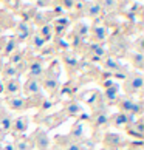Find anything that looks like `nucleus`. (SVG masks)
<instances>
[{
  "instance_id": "nucleus-20",
  "label": "nucleus",
  "mask_w": 144,
  "mask_h": 150,
  "mask_svg": "<svg viewBox=\"0 0 144 150\" xmlns=\"http://www.w3.org/2000/svg\"><path fill=\"white\" fill-rule=\"evenodd\" d=\"M42 85H43V88H45L47 91L53 93V91L59 87V81L54 79V77H50V76L45 74V77H43V81H42Z\"/></svg>"
},
{
  "instance_id": "nucleus-13",
  "label": "nucleus",
  "mask_w": 144,
  "mask_h": 150,
  "mask_svg": "<svg viewBox=\"0 0 144 150\" xmlns=\"http://www.w3.org/2000/svg\"><path fill=\"white\" fill-rule=\"evenodd\" d=\"M16 36H17V39L20 42L26 40L30 36H31V31H30V26L25 23V22H20V23L17 25V28H16Z\"/></svg>"
},
{
  "instance_id": "nucleus-22",
  "label": "nucleus",
  "mask_w": 144,
  "mask_h": 150,
  "mask_svg": "<svg viewBox=\"0 0 144 150\" xmlns=\"http://www.w3.org/2000/svg\"><path fill=\"white\" fill-rule=\"evenodd\" d=\"M64 62H65V65H67V68H68V74H70V71H71V73H74V70L77 67V59L73 56V54L65 53L64 54Z\"/></svg>"
},
{
  "instance_id": "nucleus-28",
  "label": "nucleus",
  "mask_w": 144,
  "mask_h": 150,
  "mask_svg": "<svg viewBox=\"0 0 144 150\" xmlns=\"http://www.w3.org/2000/svg\"><path fill=\"white\" fill-rule=\"evenodd\" d=\"M47 76H50V77H54V79H57L59 77V74H60V70H59V64H57V60H53V64H51V67L47 70V73H45Z\"/></svg>"
},
{
  "instance_id": "nucleus-3",
  "label": "nucleus",
  "mask_w": 144,
  "mask_h": 150,
  "mask_svg": "<svg viewBox=\"0 0 144 150\" xmlns=\"http://www.w3.org/2000/svg\"><path fill=\"white\" fill-rule=\"evenodd\" d=\"M34 147H37V150H48L50 147V139H48V135L42 129H37L34 133V138H31Z\"/></svg>"
},
{
  "instance_id": "nucleus-2",
  "label": "nucleus",
  "mask_w": 144,
  "mask_h": 150,
  "mask_svg": "<svg viewBox=\"0 0 144 150\" xmlns=\"http://www.w3.org/2000/svg\"><path fill=\"white\" fill-rule=\"evenodd\" d=\"M109 122H112V125L115 127H127V125H130V124H133L135 122V116L133 115H130V113H116L113 115L112 118L109 119Z\"/></svg>"
},
{
  "instance_id": "nucleus-38",
  "label": "nucleus",
  "mask_w": 144,
  "mask_h": 150,
  "mask_svg": "<svg viewBox=\"0 0 144 150\" xmlns=\"http://www.w3.org/2000/svg\"><path fill=\"white\" fill-rule=\"evenodd\" d=\"M54 14H62V9H60V6H57L56 9H54Z\"/></svg>"
},
{
  "instance_id": "nucleus-4",
  "label": "nucleus",
  "mask_w": 144,
  "mask_h": 150,
  "mask_svg": "<svg viewBox=\"0 0 144 150\" xmlns=\"http://www.w3.org/2000/svg\"><path fill=\"white\" fill-rule=\"evenodd\" d=\"M6 105L11 110H25L30 107L28 101L25 98H20V96H11L6 98Z\"/></svg>"
},
{
  "instance_id": "nucleus-34",
  "label": "nucleus",
  "mask_w": 144,
  "mask_h": 150,
  "mask_svg": "<svg viewBox=\"0 0 144 150\" xmlns=\"http://www.w3.org/2000/svg\"><path fill=\"white\" fill-rule=\"evenodd\" d=\"M65 150H85V149L82 147V146H81L79 142H71L70 146H68L67 149H65Z\"/></svg>"
},
{
  "instance_id": "nucleus-17",
  "label": "nucleus",
  "mask_w": 144,
  "mask_h": 150,
  "mask_svg": "<svg viewBox=\"0 0 144 150\" xmlns=\"http://www.w3.org/2000/svg\"><path fill=\"white\" fill-rule=\"evenodd\" d=\"M30 43H31V48L34 50V51H40V50L45 47V42H43V39L39 36V33H31V36H30Z\"/></svg>"
},
{
  "instance_id": "nucleus-18",
  "label": "nucleus",
  "mask_w": 144,
  "mask_h": 150,
  "mask_svg": "<svg viewBox=\"0 0 144 150\" xmlns=\"http://www.w3.org/2000/svg\"><path fill=\"white\" fill-rule=\"evenodd\" d=\"M11 127H13V116L8 113H2L0 115V130L6 133L11 130Z\"/></svg>"
},
{
  "instance_id": "nucleus-37",
  "label": "nucleus",
  "mask_w": 144,
  "mask_h": 150,
  "mask_svg": "<svg viewBox=\"0 0 144 150\" xmlns=\"http://www.w3.org/2000/svg\"><path fill=\"white\" fill-rule=\"evenodd\" d=\"M0 150H16V149H14V144L13 142H8V144L0 146Z\"/></svg>"
},
{
  "instance_id": "nucleus-12",
  "label": "nucleus",
  "mask_w": 144,
  "mask_h": 150,
  "mask_svg": "<svg viewBox=\"0 0 144 150\" xmlns=\"http://www.w3.org/2000/svg\"><path fill=\"white\" fill-rule=\"evenodd\" d=\"M84 138V129H82V122L76 121L74 125L70 130V139H73V142H79Z\"/></svg>"
},
{
  "instance_id": "nucleus-1",
  "label": "nucleus",
  "mask_w": 144,
  "mask_h": 150,
  "mask_svg": "<svg viewBox=\"0 0 144 150\" xmlns=\"http://www.w3.org/2000/svg\"><path fill=\"white\" fill-rule=\"evenodd\" d=\"M144 85V77L141 73H132L126 77V84H124V90L127 94H135L140 93L143 90Z\"/></svg>"
},
{
  "instance_id": "nucleus-10",
  "label": "nucleus",
  "mask_w": 144,
  "mask_h": 150,
  "mask_svg": "<svg viewBox=\"0 0 144 150\" xmlns=\"http://www.w3.org/2000/svg\"><path fill=\"white\" fill-rule=\"evenodd\" d=\"M20 90V85H19V81L17 79H6L5 81V85H3V91L8 94V98L11 96H16Z\"/></svg>"
},
{
  "instance_id": "nucleus-7",
  "label": "nucleus",
  "mask_w": 144,
  "mask_h": 150,
  "mask_svg": "<svg viewBox=\"0 0 144 150\" xmlns=\"http://www.w3.org/2000/svg\"><path fill=\"white\" fill-rule=\"evenodd\" d=\"M28 129V118L26 116H20V118H16L13 119V127H11V130H13L14 135H23Z\"/></svg>"
},
{
  "instance_id": "nucleus-11",
  "label": "nucleus",
  "mask_w": 144,
  "mask_h": 150,
  "mask_svg": "<svg viewBox=\"0 0 144 150\" xmlns=\"http://www.w3.org/2000/svg\"><path fill=\"white\" fill-rule=\"evenodd\" d=\"M109 124V113L106 110H98V112L93 115V125L96 129H101V127Z\"/></svg>"
},
{
  "instance_id": "nucleus-25",
  "label": "nucleus",
  "mask_w": 144,
  "mask_h": 150,
  "mask_svg": "<svg viewBox=\"0 0 144 150\" xmlns=\"http://www.w3.org/2000/svg\"><path fill=\"white\" fill-rule=\"evenodd\" d=\"M2 73H3L5 79H16V77L19 76L17 68H16V67H13V65H5V68L2 70Z\"/></svg>"
},
{
  "instance_id": "nucleus-15",
  "label": "nucleus",
  "mask_w": 144,
  "mask_h": 150,
  "mask_svg": "<svg viewBox=\"0 0 144 150\" xmlns=\"http://www.w3.org/2000/svg\"><path fill=\"white\" fill-rule=\"evenodd\" d=\"M14 144V149L16 150H33V147H34V144H33L31 138H25V136H20Z\"/></svg>"
},
{
  "instance_id": "nucleus-40",
  "label": "nucleus",
  "mask_w": 144,
  "mask_h": 150,
  "mask_svg": "<svg viewBox=\"0 0 144 150\" xmlns=\"http://www.w3.org/2000/svg\"><path fill=\"white\" fill-rule=\"evenodd\" d=\"M2 91H3V84L0 82V93H2Z\"/></svg>"
},
{
  "instance_id": "nucleus-26",
  "label": "nucleus",
  "mask_w": 144,
  "mask_h": 150,
  "mask_svg": "<svg viewBox=\"0 0 144 150\" xmlns=\"http://www.w3.org/2000/svg\"><path fill=\"white\" fill-rule=\"evenodd\" d=\"M68 23H70L68 19H65V17H57L56 20H54V28H53V30H56V33H62L65 28H67Z\"/></svg>"
},
{
  "instance_id": "nucleus-27",
  "label": "nucleus",
  "mask_w": 144,
  "mask_h": 150,
  "mask_svg": "<svg viewBox=\"0 0 144 150\" xmlns=\"http://www.w3.org/2000/svg\"><path fill=\"white\" fill-rule=\"evenodd\" d=\"M90 51L93 53V56L98 57V59L104 57V54H106V50L102 48L101 43H92V45H90Z\"/></svg>"
},
{
  "instance_id": "nucleus-23",
  "label": "nucleus",
  "mask_w": 144,
  "mask_h": 150,
  "mask_svg": "<svg viewBox=\"0 0 144 150\" xmlns=\"http://www.w3.org/2000/svg\"><path fill=\"white\" fill-rule=\"evenodd\" d=\"M53 26L50 25V23H47V25H43V26H40V31H39V36H40L42 39H43V42H48L50 39L53 37Z\"/></svg>"
},
{
  "instance_id": "nucleus-14",
  "label": "nucleus",
  "mask_w": 144,
  "mask_h": 150,
  "mask_svg": "<svg viewBox=\"0 0 144 150\" xmlns=\"http://www.w3.org/2000/svg\"><path fill=\"white\" fill-rule=\"evenodd\" d=\"M107 28L106 26H93V33H92V40L95 43L102 42L107 37Z\"/></svg>"
},
{
  "instance_id": "nucleus-8",
  "label": "nucleus",
  "mask_w": 144,
  "mask_h": 150,
  "mask_svg": "<svg viewBox=\"0 0 144 150\" xmlns=\"http://www.w3.org/2000/svg\"><path fill=\"white\" fill-rule=\"evenodd\" d=\"M121 144V136L116 135V133H107L104 136V146L107 150H116Z\"/></svg>"
},
{
  "instance_id": "nucleus-33",
  "label": "nucleus",
  "mask_w": 144,
  "mask_h": 150,
  "mask_svg": "<svg viewBox=\"0 0 144 150\" xmlns=\"http://www.w3.org/2000/svg\"><path fill=\"white\" fill-rule=\"evenodd\" d=\"M16 48H17V45H16V40H14V39H9V40L6 42V45H5L3 53H5V54H11Z\"/></svg>"
},
{
  "instance_id": "nucleus-21",
  "label": "nucleus",
  "mask_w": 144,
  "mask_h": 150,
  "mask_svg": "<svg viewBox=\"0 0 144 150\" xmlns=\"http://www.w3.org/2000/svg\"><path fill=\"white\" fill-rule=\"evenodd\" d=\"M87 9V16L92 19H98L102 13V8H101V3H88V8Z\"/></svg>"
},
{
  "instance_id": "nucleus-39",
  "label": "nucleus",
  "mask_w": 144,
  "mask_h": 150,
  "mask_svg": "<svg viewBox=\"0 0 144 150\" xmlns=\"http://www.w3.org/2000/svg\"><path fill=\"white\" fill-rule=\"evenodd\" d=\"M3 136H5V133H3L2 130H0V142H2V141H3Z\"/></svg>"
},
{
  "instance_id": "nucleus-30",
  "label": "nucleus",
  "mask_w": 144,
  "mask_h": 150,
  "mask_svg": "<svg viewBox=\"0 0 144 150\" xmlns=\"http://www.w3.org/2000/svg\"><path fill=\"white\" fill-rule=\"evenodd\" d=\"M87 33H88V26H87V25H84V23H77L76 28H74V31H73V34H76L77 37H84Z\"/></svg>"
},
{
  "instance_id": "nucleus-6",
  "label": "nucleus",
  "mask_w": 144,
  "mask_h": 150,
  "mask_svg": "<svg viewBox=\"0 0 144 150\" xmlns=\"http://www.w3.org/2000/svg\"><path fill=\"white\" fill-rule=\"evenodd\" d=\"M45 74V67H43L42 60L39 59H33L30 62V77L33 79H39Z\"/></svg>"
},
{
  "instance_id": "nucleus-24",
  "label": "nucleus",
  "mask_w": 144,
  "mask_h": 150,
  "mask_svg": "<svg viewBox=\"0 0 144 150\" xmlns=\"http://www.w3.org/2000/svg\"><path fill=\"white\" fill-rule=\"evenodd\" d=\"M130 60H132V65H133L136 70H143L144 68V56H143V54L132 53L130 54Z\"/></svg>"
},
{
  "instance_id": "nucleus-16",
  "label": "nucleus",
  "mask_w": 144,
  "mask_h": 150,
  "mask_svg": "<svg viewBox=\"0 0 144 150\" xmlns=\"http://www.w3.org/2000/svg\"><path fill=\"white\" fill-rule=\"evenodd\" d=\"M116 102H118V108H119L121 113H129L130 108H132V104H133L135 101L130 96H124V98L118 99Z\"/></svg>"
},
{
  "instance_id": "nucleus-31",
  "label": "nucleus",
  "mask_w": 144,
  "mask_h": 150,
  "mask_svg": "<svg viewBox=\"0 0 144 150\" xmlns=\"http://www.w3.org/2000/svg\"><path fill=\"white\" fill-rule=\"evenodd\" d=\"M104 67H106L107 70H110V71H115V70L119 67V64L116 62L113 57H107L106 60H104Z\"/></svg>"
},
{
  "instance_id": "nucleus-41",
  "label": "nucleus",
  "mask_w": 144,
  "mask_h": 150,
  "mask_svg": "<svg viewBox=\"0 0 144 150\" xmlns=\"http://www.w3.org/2000/svg\"><path fill=\"white\" fill-rule=\"evenodd\" d=\"M133 150H141V149H133Z\"/></svg>"
},
{
  "instance_id": "nucleus-36",
  "label": "nucleus",
  "mask_w": 144,
  "mask_h": 150,
  "mask_svg": "<svg viewBox=\"0 0 144 150\" xmlns=\"http://www.w3.org/2000/svg\"><path fill=\"white\" fill-rule=\"evenodd\" d=\"M112 6H116V2H102L101 3L102 9H112Z\"/></svg>"
},
{
  "instance_id": "nucleus-32",
  "label": "nucleus",
  "mask_w": 144,
  "mask_h": 150,
  "mask_svg": "<svg viewBox=\"0 0 144 150\" xmlns=\"http://www.w3.org/2000/svg\"><path fill=\"white\" fill-rule=\"evenodd\" d=\"M22 57H23V53L22 51H16L13 56H11V60H9V65H13V67H16V65H20V62H22Z\"/></svg>"
},
{
  "instance_id": "nucleus-5",
  "label": "nucleus",
  "mask_w": 144,
  "mask_h": 150,
  "mask_svg": "<svg viewBox=\"0 0 144 150\" xmlns=\"http://www.w3.org/2000/svg\"><path fill=\"white\" fill-rule=\"evenodd\" d=\"M40 88H42L40 81L30 77L23 85V91H25V94H28V96H37V94L40 93Z\"/></svg>"
},
{
  "instance_id": "nucleus-9",
  "label": "nucleus",
  "mask_w": 144,
  "mask_h": 150,
  "mask_svg": "<svg viewBox=\"0 0 144 150\" xmlns=\"http://www.w3.org/2000/svg\"><path fill=\"white\" fill-rule=\"evenodd\" d=\"M127 133L136 136L138 139H143V136H144V124H143V121L138 119V121L133 122V124L127 125Z\"/></svg>"
},
{
  "instance_id": "nucleus-29",
  "label": "nucleus",
  "mask_w": 144,
  "mask_h": 150,
  "mask_svg": "<svg viewBox=\"0 0 144 150\" xmlns=\"http://www.w3.org/2000/svg\"><path fill=\"white\" fill-rule=\"evenodd\" d=\"M79 112H81V105L77 104V102H70V104L67 105V113H68L70 116L79 115Z\"/></svg>"
},
{
  "instance_id": "nucleus-19",
  "label": "nucleus",
  "mask_w": 144,
  "mask_h": 150,
  "mask_svg": "<svg viewBox=\"0 0 144 150\" xmlns=\"http://www.w3.org/2000/svg\"><path fill=\"white\" fill-rule=\"evenodd\" d=\"M118 85H112V87H109L107 90H106V94H104V98H106V101L107 104H115L116 101H118Z\"/></svg>"
},
{
  "instance_id": "nucleus-35",
  "label": "nucleus",
  "mask_w": 144,
  "mask_h": 150,
  "mask_svg": "<svg viewBox=\"0 0 144 150\" xmlns=\"http://www.w3.org/2000/svg\"><path fill=\"white\" fill-rule=\"evenodd\" d=\"M62 6H65V9H73L74 8V2L73 0H65V2H60Z\"/></svg>"
}]
</instances>
